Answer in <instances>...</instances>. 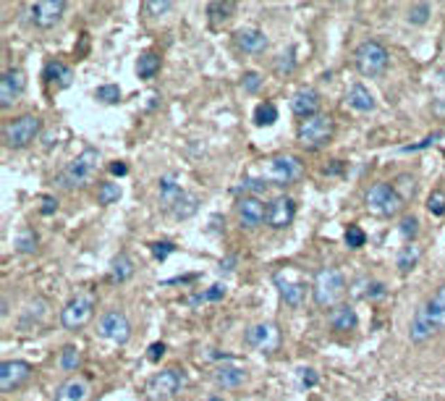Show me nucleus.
I'll list each match as a JSON object with an SVG mask.
<instances>
[{"label": "nucleus", "mask_w": 445, "mask_h": 401, "mask_svg": "<svg viewBox=\"0 0 445 401\" xmlns=\"http://www.w3.org/2000/svg\"><path fill=\"white\" fill-rule=\"evenodd\" d=\"M97 163H100V153L94 147H84L82 155H76L60 173V184L66 189H76V187H84L89 184L97 171Z\"/></svg>", "instance_id": "obj_1"}, {"label": "nucleus", "mask_w": 445, "mask_h": 401, "mask_svg": "<svg viewBox=\"0 0 445 401\" xmlns=\"http://www.w3.org/2000/svg\"><path fill=\"white\" fill-rule=\"evenodd\" d=\"M302 176H304V165L293 155H281V157H272L262 165V181L272 184V187H288Z\"/></svg>", "instance_id": "obj_2"}, {"label": "nucleus", "mask_w": 445, "mask_h": 401, "mask_svg": "<svg viewBox=\"0 0 445 401\" xmlns=\"http://www.w3.org/2000/svg\"><path fill=\"white\" fill-rule=\"evenodd\" d=\"M343 289H346V281H343V273L338 268H322L315 273L312 294H315L317 307H333L340 299Z\"/></svg>", "instance_id": "obj_3"}, {"label": "nucleus", "mask_w": 445, "mask_h": 401, "mask_svg": "<svg viewBox=\"0 0 445 401\" xmlns=\"http://www.w3.org/2000/svg\"><path fill=\"white\" fill-rule=\"evenodd\" d=\"M354 63H356L362 76H380L387 69V50L375 40H367V42L356 47Z\"/></svg>", "instance_id": "obj_4"}, {"label": "nucleus", "mask_w": 445, "mask_h": 401, "mask_svg": "<svg viewBox=\"0 0 445 401\" xmlns=\"http://www.w3.org/2000/svg\"><path fill=\"white\" fill-rule=\"evenodd\" d=\"M42 129V121L37 116H21L11 121L6 129H3V142L11 147V150H21L26 144H32L35 137Z\"/></svg>", "instance_id": "obj_5"}, {"label": "nucleus", "mask_w": 445, "mask_h": 401, "mask_svg": "<svg viewBox=\"0 0 445 401\" xmlns=\"http://www.w3.org/2000/svg\"><path fill=\"white\" fill-rule=\"evenodd\" d=\"M94 315V296L76 294L60 312V325L66 330H82Z\"/></svg>", "instance_id": "obj_6"}, {"label": "nucleus", "mask_w": 445, "mask_h": 401, "mask_svg": "<svg viewBox=\"0 0 445 401\" xmlns=\"http://www.w3.org/2000/svg\"><path fill=\"white\" fill-rule=\"evenodd\" d=\"M296 137H299V142L304 144L306 150H317V147L328 144L330 137H333V121H330V116L306 118V121H302Z\"/></svg>", "instance_id": "obj_7"}, {"label": "nucleus", "mask_w": 445, "mask_h": 401, "mask_svg": "<svg viewBox=\"0 0 445 401\" xmlns=\"http://www.w3.org/2000/svg\"><path fill=\"white\" fill-rule=\"evenodd\" d=\"M184 383H186V377L181 370H163V373H157V375L150 377V383H147V396L152 401H165V399H173L178 391L184 389Z\"/></svg>", "instance_id": "obj_8"}, {"label": "nucleus", "mask_w": 445, "mask_h": 401, "mask_svg": "<svg viewBox=\"0 0 445 401\" xmlns=\"http://www.w3.org/2000/svg\"><path fill=\"white\" fill-rule=\"evenodd\" d=\"M401 197L396 194V189L393 184H375V187H369L367 191V207L375 212V215H383V218H390V215H396L401 210Z\"/></svg>", "instance_id": "obj_9"}, {"label": "nucleus", "mask_w": 445, "mask_h": 401, "mask_svg": "<svg viewBox=\"0 0 445 401\" xmlns=\"http://www.w3.org/2000/svg\"><path fill=\"white\" fill-rule=\"evenodd\" d=\"M97 333L113 343H126L131 339V323L121 309H107L105 315L97 320Z\"/></svg>", "instance_id": "obj_10"}, {"label": "nucleus", "mask_w": 445, "mask_h": 401, "mask_svg": "<svg viewBox=\"0 0 445 401\" xmlns=\"http://www.w3.org/2000/svg\"><path fill=\"white\" fill-rule=\"evenodd\" d=\"M66 11V0H35L29 3V22L40 29H50L60 22Z\"/></svg>", "instance_id": "obj_11"}, {"label": "nucleus", "mask_w": 445, "mask_h": 401, "mask_svg": "<svg viewBox=\"0 0 445 401\" xmlns=\"http://www.w3.org/2000/svg\"><path fill=\"white\" fill-rule=\"evenodd\" d=\"M29 377H32V365L24 362V359H8V362L0 365V389L6 393L24 386Z\"/></svg>", "instance_id": "obj_12"}, {"label": "nucleus", "mask_w": 445, "mask_h": 401, "mask_svg": "<svg viewBox=\"0 0 445 401\" xmlns=\"http://www.w3.org/2000/svg\"><path fill=\"white\" fill-rule=\"evenodd\" d=\"M24 87H26V79L19 69H8L0 79V105L11 108L19 97H21Z\"/></svg>", "instance_id": "obj_13"}, {"label": "nucleus", "mask_w": 445, "mask_h": 401, "mask_svg": "<svg viewBox=\"0 0 445 401\" xmlns=\"http://www.w3.org/2000/svg\"><path fill=\"white\" fill-rule=\"evenodd\" d=\"M244 341L259 349V352H270V349L278 346V328L272 323H257V325H252L246 330Z\"/></svg>", "instance_id": "obj_14"}, {"label": "nucleus", "mask_w": 445, "mask_h": 401, "mask_svg": "<svg viewBox=\"0 0 445 401\" xmlns=\"http://www.w3.org/2000/svg\"><path fill=\"white\" fill-rule=\"evenodd\" d=\"M238 218L246 228H259L268 221V207L259 197H244L238 202Z\"/></svg>", "instance_id": "obj_15"}, {"label": "nucleus", "mask_w": 445, "mask_h": 401, "mask_svg": "<svg viewBox=\"0 0 445 401\" xmlns=\"http://www.w3.org/2000/svg\"><path fill=\"white\" fill-rule=\"evenodd\" d=\"M293 215H296V202L291 197H275V200L270 202L268 207V223L272 228H286V225H291Z\"/></svg>", "instance_id": "obj_16"}, {"label": "nucleus", "mask_w": 445, "mask_h": 401, "mask_svg": "<svg viewBox=\"0 0 445 401\" xmlns=\"http://www.w3.org/2000/svg\"><path fill=\"white\" fill-rule=\"evenodd\" d=\"M291 110L296 113V116H302V118L317 116V110H320V94H317L312 87H302L299 92H293Z\"/></svg>", "instance_id": "obj_17"}, {"label": "nucleus", "mask_w": 445, "mask_h": 401, "mask_svg": "<svg viewBox=\"0 0 445 401\" xmlns=\"http://www.w3.org/2000/svg\"><path fill=\"white\" fill-rule=\"evenodd\" d=\"M55 401H89V383L82 377H69L55 389Z\"/></svg>", "instance_id": "obj_18"}, {"label": "nucleus", "mask_w": 445, "mask_h": 401, "mask_svg": "<svg viewBox=\"0 0 445 401\" xmlns=\"http://www.w3.org/2000/svg\"><path fill=\"white\" fill-rule=\"evenodd\" d=\"M422 315L433 323L435 330L445 328V283L435 291V296L422 307Z\"/></svg>", "instance_id": "obj_19"}, {"label": "nucleus", "mask_w": 445, "mask_h": 401, "mask_svg": "<svg viewBox=\"0 0 445 401\" xmlns=\"http://www.w3.org/2000/svg\"><path fill=\"white\" fill-rule=\"evenodd\" d=\"M236 47L244 53H262L268 47V37L259 29H238L236 32Z\"/></svg>", "instance_id": "obj_20"}, {"label": "nucleus", "mask_w": 445, "mask_h": 401, "mask_svg": "<svg viewBox=\"0 0 445 401\" xmlns=\"http://www.w3.org/2000/svg\"><path fill=\"white\" fill-rule=\"evenodd\" d=\"M212 377H215V383H218L220 389H238L246 380V370L236 365H220L212 373Z\"/></svg>", "instance_id": "obj_21"}, {"label": "nucleus", "mask_w": 445, "mask_h": 401, "mask_svg": "<svg viewBox=\"0 0 445 401\" xmlns=\"http://www.w3.org/2000/svg\"><path fill=\"white\" fill-rule=\"evenodd\" d=\"M330 325H333V330H354L356 328V323H359V318H356V309H354L351 305H338L330 309Z\"/></svg>", "instance_id": "obj_22"}, {"label": "nucleus", "mask_w": 445, "mask_h": 401, "mask_svg": "<svg viewBox=\"0 0 445 401\" xmlns=\"http://www.w3.org/2000/svg\"><path fill=\"white\" fill-rule=\"evenodd\" d=\"M275 283H278V289H281V296L286 305L291 307H299L304 302V294H306V286L299 281H286L283 275H275Z\"/></svg>", "instance_id": "obj_23"}, {"label": "nucleus", "mask_w": 445, "mask_h": 401, "mask_svg": "<svg viewBox=\"0 0 445 401\" xmlns=\"http://www.w3.org/2000/svg\"><path fill=\"white\" fill-rule=\"evenodd\" d=\"M346 103H349L354 110L367 113V110H372V108H375V97L369 94V89H367L364 84H351V87L346 89Z\"/></svg>", "instance_id": "obj_24"}, {"label": "nucleus", "mask_w": 445, "mask_h": 401, "mask_svg": "<svg viewBox=\"0 0 445 401\" xmlns=\"http://www.w3.org/2000/svg\"><path fill=\"white\" fill-rule=\"evenodd\" d=\"M181 194H184V189H181V184H178V178L173 176V173L160 178V202H163L168 210L181 200Z\"/></svg>", "instance_id": "obj_25"}, {"label": "nucleus", "mask_w": 445, "mask_h": 401, "mask_svg": "<svg viewBox=\"0 0 445 401\" xmlns=\"http://www.w3.org/2000/svg\"><path fill=\"white\" fill-rule=\"evenodd\" d=\"M42 76H45V82H58L60 87H69L71 79H73L71 69H69V66H63L60 60H47Z\"/></svg>", "instance_id": "obj_26"}, {"label": "nucleus", "mask_w": 445, "mask_h": 401, "mask_svg": "<svg viewBox=\"0 0 445 401\" xmlns=\"http://www.w3.org/2000/svg\"><path fill=\"white\" fill-rule=\"evenodd\" d=\"M134 275V262H131L129 255H118L113 262H110V281L113 283H123L129 281Z\"/></svg>", "instance_id": "obj_27"}, {"label": "nucleus", "mask_w": 445, "mask_h": 401, "mask_svg": "<svg viewBox=\"0 0 445 401\" xmlns=\"http://www.w3.org/2000/svg\"><path fill=\"white\" fill-rule=\"evenodd\" d=\"M236 11V3L234 0H215L207 6V16H210L212 24H220V22H228Z\"/></svg>", "instance_id": "obj_28"}, {"label": "nucleus", "mask_w": 445, "mask_h": 401, "mask_svg": "<svg viewBox=\"0 0 445 401\" xmlns=\"http://www.w3.org/2000/svg\"><path fill=\"white\" fill-rule=\"evenodd\" d=\"M197 207H200V197H194V194L184 191V194H181V200H178L176 205L171 207V212H173L176 218H181V221H184V218H191V215L197 212Z\"/></svg>", "instance_id": "obj_29"}, {"label": "nucleus", "mask_w": 445, "mask_h": 401, "mask_svg": "<svg viewBox=\"0 0 445 401\" xmlns=\"http://www.w3.org/2000/svg\"><path fill=\"white\" fill-rule=\"evenodd\" d=\"M157 71H160V56H157V53H144V56H139V60H137V74H139L141 79H152Z\"/></svg>", "instance_id": "obj_30"}, {"label": "nucleus", "mask_w": 445, "mask_h": 401, "mask_svg": "<svg viewBox=\"0 0 445 401\" xmlns=\"http://www.w3.org/2000/svg\"><path fill=\"white\" fill-rule=\"evenodd\" d=\"M37 241H40V239H37V234L32 231V228H21V231L16 234V241H13V244H16V252H21V255H32V252L37 249Z\"/></svg>", "instance_id": "obj_31"}, {"label": "nucleus", "mask_w": 445, "mask_h": 401, "mask_svg": "<svg viewBox=\"0 0 445 401\" xmlns=\"http://www.w3.org/2000/svg\"><path fill=\"white\" fill-rule=\"evenodd\" d=\"M278 121V108L272 105V103H259L254 108V123L257 126H272Z\"/></svg>", "instance_id": "obj_32"}, {"label": "nucleus", "mask_w": 445, "mask_h": 401, "mask_svg": "<svg viewBox=\"0 0 445 401\" xmlns=\"http://www.w3.org/2000/svg\"><path fill=\"white\" fill-rule=\"evenodd\" d=\"M121 200V187L113 184V181H103L100 187H97V202L100 205H113V202Z\"/></svg>", "instance_id": "obj_33"}, {"label": "nucleus", "mask_w": 445, "mask_h": 401, "mask_svg": "<svg viewBox=\"0 0 445 401\" xmlns=\"http://www.w3.org/2000/svg\"><path fill=\"white\" fill-rule=\"evenodd\" d=\"M60 367L66 370V373H76V367L82 365V354L76 346H63V352H60Z\"/></svg>", "instance_id": "obj_34"}, {"label": "nucleus", "mask_w": 445, "mask_h": 401, "mask_svg": "<svg viewBox=\"0 0 445 401\" xmlns=\"http://www.w3.org/2000/svg\"><path fill=\"white\" fill-rule=\"evenodd\" d=\"M414 176H409V173H401V176H396V181H393V189H396V194L401 197V202H406L414 197Z\"/></svg>", "instance_id": "obj_35"}, {"label": "nucleus", "mask_w": 445, "mask_h": 401, "mask_svg": "<svg viewBox=\"0 0 445 401\" xmlns=\"http://www.w3.org/2000/svg\"><path fill=\"white\" fill-rule=\"evenodd\" d=\"M419 262V247H403L401 249V255H399V271L401 273H409V271H414V265Z\"/></svg>", "instance_id": "obj_36"}, {"label": "nucleus", "mask_w": 445, "mask_h": 401, "mask_svg": "<svg viewBox=\"0 0 445 401\" xmlns=\"http://www.w3.org/2000/svg\"><path fill=\"white\" fill-rule=\"evenodd\" d=\"M222 296H225V286H222V283H215V286H210L207 291L194 294L189 302H191V305H200V302H218V299H222Z\"/></svg>", "instance_id": "obj_37"}, {"label": "nucleus", "mask_w": 445, "mask_h": 401, "mask_svg": "<svg viewBox=\"0 0 445 401\" xmlns=\"http://www.w3.org/2000/svg\"><path fill=\"white\" fill-rule=\"evenodd\" d=\"M343 239H346V247H349V249H359V247H364V241H367V234H364L359 225H349Z\"/></svg>", "instance_id": "obj_38"}, {"label": "nucleus", "mask_w": 445, "mask_h": 401, "mask_svg": "<svg viewBox=\"0 0 445 401\" xmlns=\"http://www.w3.org/2000/svg\"><path fill=\"white\" fill-rule=\"evenodd\" d=\"M94 97L110 105V103H118V100H121V89H118V84H103V87H97Z\"/></svg>", "instance_id": "obj_39"}, {"label": "nucleus", "mask_w": 445, "mask_h": 401, "mask_svg": "<svg viewBox=\"0 0 445 401\" xmlns=\"http://www.w3.org/2000/svg\"><path fill=\"white\" fill-rule=\"evenodd\" d=\"M430 13H433L430 3H414V6L409 8V22L411 24H424L427 19H430Z\"/></svg>", "instance_id": "obj_40"}, {"label": "nucleus", "mask_w": 445, "mask_h": 401, "mask_svg": "<svg viewBox=\"0 0 445 401\" xmlns=\"http://www.w3.org/2000/svg\"><path fill=\"white\" fill-rule=\"evenodd\" d=\"M173 8V3L171 0H144V13L147 16H163Z\"/></svg>", "instance_id": "obj_41"}, {"label": "nucleus", "mask_w": 445, "mask_h": 401, "mask_svg": "<svg viewBox=\"0 0 445 401\" xmlns=\"http://www.w3.org/2000/svg\"><path fill=\"white\" fill-rule=\"evenodd\" d=\"M427 210L433 212V215H443L445 212V194L443 191H433V194H430V200H427Z\"/></svg>", "instance_id": "obj_42"}, {"label": "nucleus", "mask_w": 445, "mask_h": 401, "mask_svg": "<svg viewBox=\"0 0 445 401\" xmlns=\"http://www.w3.org/2000/svg\"><path fill=\"white\" fill-rule=\"evenodd\" d=\"M417 231H419L417 218H414V215H406V218L401 221V234H403V239H414V236H417Z\"/></svg>", "instance_id": "obj_43"}, {"label": "nucleus", "mask_w": 445, "mask_h": 401, "mask_svg": "<svg viewBox=\"0 0 445 401\" xmlns=\"http://www.w3.org/2000/svg\"><path fill=\"white\" fill-rule=\"evenodd\" d=\"M275 69H278V74H291V71L296 69V60H293V50H288L286 56H281V58H278Z\"/></svg>", "instance_id": "obj_44"}, {"label": "nucleus", "mask_w": 445, "mask_h": 401, "mask_svg": "<svg viewBox=\"0 0 445 401\" xmlns=\"http://www.w3.org/2000/svg\"><path fill=\"white\" fill-rule=\"evenodd\" d=\"M173 252H176V247H173L171 241H155L152 244V255L157 259H165L168 255H173Z\"/></svg>", "instance_id": "obj_45"}, {"label": "nucleus", "mask_w": 445, "mask_h": 401, "mask_svg": "<svg viewBox=\"0 0 445 401\" xmlns=\"http://www.w3.org/2000/svg\"><path fill=\"white\" fill-rule=\"evenodd\" d=\"M265 187H268V184H265L262 178H244L238 189H244V191H252V194H259V191H265Z\"/></svg>", "instance_id": "obj_46"}, {"label": "nucleus", "mask_w": 445, "mask_h": 401, "mask_svg": "<svg viewBox=\"0 0 445 401\" xmlns=\"http://www.w3.org/2000/svg\"><path fill=\"white\" fill-rule=\"evenodd\" d=\"M437 139H440V134H433V137H427V139L417 142V144H409V147H403L401 153H417V150H427V147H433Z\"/></svg>", "instance_id": "obj_47"}, {"label": "nucleus", "mask_w": 445, "mask_h": 401, "mask_svg": "<svg viewBox=\"0 0 445 401\" xmlns=\"http://www.w3.org/2000/svg\"><path fill=\"white\" fill-rule=\"evenodd\" d=\"M259 84H262V76H259V74H254V71L244 74V89L246 92H257Z\"/></svg>", "instance_id": "obj_48"}, {"label": "nucleus", "mask_w": 445, "mask_h": 401, "mask_svg": "<svg viewBox=\"0 0 445 401\" xmlns=\"http://www.w3.org/2000/svg\"><path fill=\"white\" fill-rule=\"evenodd\" d=\"M55 210H58V200H55V197H50V194H45V197H42V207H40V212H42V215H53Z\"/></svg>", "instance_id": "obj_49"}, {"label": "nucleus", "mask_w": 445, "mask_h": 401, "mask_svg": "<svg viewBox=\"0 0 445 401\" xmlns=\"http://www.w3.org/2000/svg\"><path fill=\"white\" fill-rule=\"evenodd\" d=\"M317 380H320V377H317L315 370H302V386H304V389L317 386Z\"/></svg>", "instance_id": "obj_50"}, {"label": "nucleus", "mask_w": 445, "mask_h": 401, "mask_svg": "<svg viewBox=\"0 0 445 401\" xmlns=\"http://www.w3.org/2000/svg\"><path fill=\"white\" fill-rule=\"evenodd\" d=\"M367 299H380V296H385V286L383 283H369V291H367Z\"/></svg>", "instance_id": "obj_51"}, {"label": "nucleus", "mask_w": 445, "mask_h": 401, "mask_svg": "<svg viewBox=\"0 0 445 401\" xmlns=\"http://www.w3.org/2000/svg\"><path fill=\"white\" fill-rule=\"evenodd\" d=\"M163 354H165V346H163V343H152V346H150V354H147V357H150L152 362H157V359H160Z\"/></svg>", "instance_id": "obj_52"}, {"label": "nucleus", "mask_w": 445, "mask_h": 401, "mask_svg": "<svg viewBox=\"0 0 445 401\" xmlns=\"http://www.w3.org/2000/svg\"><path fill=\"white\" fill-rule=\"evenodd\" d=\"M110 173H113V176H126V173H129V165L118 160V163L110 165Z\"/></svg>", "instance_id": "obj_53"}, {"label": "nucleus", "mask_w": 445, "mask_h": 401, "mask_svg": "<svg viewBox=\"0 0 445 401\" xmlns=\"http://www.w3.org/2000/svg\"><path fill=\"white\" fill-rule=\"evenodd\" d=\"M340 171H343V163H340V160H335V163L330 165V168H325V173H328V176H333V173H340Z\"/></svg>", "instance_id": "obj_54"}, {"label": "nucleus", "mask_w": 445, "mask_h": 401, "mask_svg": "<svg viewBox=\"0 0 445 401\" xmlns=\"http://www.w3.org/2000/svg\"><path fill=\"white\" fill-rule=\"evenodd\" d=\"M385 401H401V399H396V396H387V399H385Z\"/></svg>", "instance_id": "obj_55"}, {"label": "nucleus", "mask_w": 445, "mask_h": 401, "mask_svg": "<svg viewBox=\"0 0 445 401\" xmlns=\"http://www.w3.org/2000/svg\"><path fill=\"white\" fill-rule=\"evenodd\" d=\"M210 401H220V399H210Z\"/></svg>", "instance_id": "obj_56"}]
</instances>
